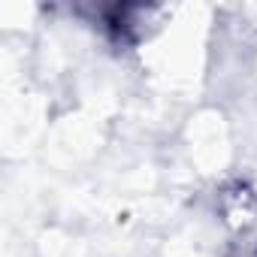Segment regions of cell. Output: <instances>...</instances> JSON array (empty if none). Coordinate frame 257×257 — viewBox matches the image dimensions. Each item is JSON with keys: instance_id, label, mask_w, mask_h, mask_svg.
<instances>
[{"instance_id": "obj_1", "label": "cell", "mask_w": 257, "mask_h": 257, "mask_svg": "<svg viewBox=\"0 0 257 257\" xmlns=\"http://www.w3.org/2000/svg\"><path fill=\"white\" fill-rule=\"evenodd\" d=\"M224 257H257V233H242L224 251Z\"/></svg>"}]
</instances>
